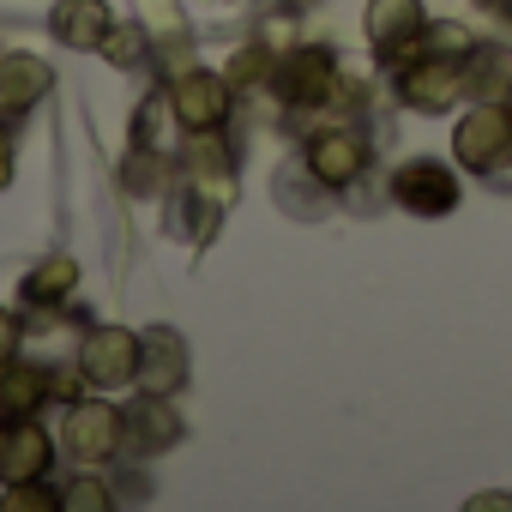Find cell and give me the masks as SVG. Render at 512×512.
Instances as JSON below:
<instances>
[{
    "label": "cell",
    "instance_id": "1",
    "mask_svg": "<svg viewBox=\"0 0 512 512\" xmlns=\"http://www.w3.org/2000/svg\"><path fill=\"white\" fill-rule=\"evenodd\" d=\"M338 55L332 43H290L278 61H272V79L266 91H278L284 109H308V115H326L332 91H338Z\"/></svg>",
    "mask_w": 512,
    "mask_h": 512
},
{
    "label": "cell",
    "instance_id": "2",
    "mask_svg": "<svg viewBox=\"0 0 512 512\" xmlns=\"http://www.w3.org/2000/svg\"><path fill=\"white\" fill-rule=\"evenodd\" d=\"M452 163L464 175H500L512 169V109L506 103H488L476 97L458 121H452Z\"/></svg>",
    "mask_w": 512,
    "mask_h": 512
},
{
    "label": "cell",
    "instance_id": "3",
    "mask_svg": "<svg viewBox=\"0 0 512 512\" xmlns=\"http://www.w3.org/2000/svg\"><path fill=\"white\" fill-rule=\"evenodd\" d=\"M392 97H398L404 109H416V115H452L458 97H470V91H464V61L410 49V55L392 61Z\"/></svg>",
    "mask_w": 512,
    "mask_h": 512
},
{
    "label": "cell",
    "instance_id": "4",
    "mask_svg": "<svg viewBox=\"0 0 512 512\" xmlns=\"http://www.w3.org/2000/svg\"><path fill=\"white\" fill-rule=\"evenodd\" d=\"M302 169H308L320 187L350 193V187L374 169V145H368V133H356L350 121H332V127H314V133L302 139Z\"/></svg>",
    "mask_w": 512,
    "mask_h": 512
},
{
    "label": "cell",
    "instance_id": "5",
    "mask_svg": "<svg viewBox=\"0 0 512 512\" xmlns=\"http://www.w3.org/2000/svg\"><path fill=\"white\" fill-rule=\"evenodd\" d=\"M55 446L67 464H115L121 458V410L109 398H73L55 428Z\"/></svg>",
    "mask_w": 512,
    "mask_h": 512
},
{
    "label": "cell",
    "instance_id": "6",
    "mask_svg": "<svg viewBox=\"0 0 512 512\" xmlns=\"http://www.w3.org/2000/svg\"><path fill=\"white\" fill-rule=\"evenodd\" d=\"M392 205L410 211V217H452L458 199H464V181H458V163H440V157H410L392 169L386 181Z\"/></svg>",
    "mask_w": 512,
    "mask_h": 512
},
{
    "label": "cell",
    "instance_id": "7",
    "mask_svg": "<svg viewBox=\"0 0 512 512\" xmlns=\"http://www.w3.org/2000/svg\"><path fill=\"white\" fill-rule=\"evenodd\" d=\"M169 109L181 121V133H211V127H229L235 115V85L229 73H211V67H181L169 73Z\"/></svg>",
    "mask_w": 512,
    "mask_h": 512
},
{
    "label": "cell",
    "instance_id": "8",
    "mask_svg": "<svg viewBox=\"0 0 512 512\" xmlns=\"http://www.w3.org/2000/svg\"><path fill=\"white\" fill-rule=\"evenodd\" d=\"M181 440H187V422L163 392H139L121 410V458H157V452H175Z\"/></svg>",
    "mask_w": 512,
    "mask_h": 512
},
{
    "label": "cell",
    "instance_id": "9",
    "mask_svg": "<svg viewBox=\"0 0 512 512\" xmlns=\"http://www.w3.org/2000/svg\"><path fill=\"white\" fill-rule=\"evenodd\" d=\"M79 368L97 392H127L133 368H139V332L127 326H91L79 338Z\"/></svg>",
    "mask_w": 512,
    "mask_h": 512
},
{
    "label": "cell",
    "instance_id": "10",
    "mask_svg": "<svg viewBox=\"0 0 512 512\" xmlns=\"http://www.w3.org/2000/svg\"><path fill=\"white\" fill-rule=\"evenodd\" d=\"M163 199H169V205H163V229H169V241H187V247H205L211 229H217L223 211H229V199H217V193L199 187L193 175H175Z\"/></svg>",
    "mask_w": 512,
    "mask_h": 512
},
{
    "label": "cell",
    "instance_id": "11",
    "mask_svg": "<svg viewBox=\"0 0 512 512\" xmlns=\"http://www.w3.org/2000/svg\"><path fill=\"white\" fill-rule=\"evenodd\" d=\"M55 434L37 416H13L0 422V482H43L55 470Z\"/></svg>",
    "mask_w": 512,
    "mask_h": 512
},
{
    "label": "cell",
    "instance_id": "12",
    "mask_svg": "<svg viewBox=\"0 0 512 512\" xmlns=\"http://www.w3.org/2000/svg\"><path fill=\"white\" fill-rule=\"evenodd\" d=\"M187 374H193V356H187V338H181L175 326L139 332V368H133V386H139V392L175 398V392L187 386Z\"/></svg>",
    "mask_w": 512,
    "mask_h": 512
},
{
    "label": "cell",
    "instance_id": "13",
    "mask_svg": "<svg viewBox=\"0 0 512 512\" xmlns=\"http://www.w3.org/2000/svg\"><path fill=\"white\" fill-rule=\"evenodd\" d=\"M422 25H428V7H422V0H368V13H362V37H368V49H374L386 67L422 37Z\"/></svg>",
    "mask_w": 512,
    "mask_h": 512
},
{
    "label": "cell",
    "instance_id": "14",
    "mask_svg": "<svg viewBox=\"0 0 512 512\" xmlns=\"http://www.w3.org/2000/svg\"><path fill=\"white\" fill-rule=\"evenodd\" d=\"M235 163H241V151L223 139V127L187 133V145H181V175H193V181L211 187L217 199H235Z\"/></svg>",
    "mask_w": 512,
    "mask_h": 512
},
{
    "label": "cell",
    "instance_id": "15",
    "mask_svg": "<svg viewBox=\"0 0 512 512\" xmlns=\"http://www.w3.org/2000/svg\"><path fill=\"white\" fill-rule=\"evenodd\" d=\"M109 25H115L109 0H55V13H49V37L61 49H79V55H97Z\"/></svg>",
    "mask_w": 512,
    "mask_h": 512
},
{
    "label": "cell",
    "instance_id": "16",
    "mask_svg": "<svg viewBox=\"0 0 512 512\" xmlns=\"http://www.w3.org/2000/svg\"><path fill=\"white\" fill-rule=\"evenodd\" d=\"M55 91V67L37 55H0V115H31Z\"/></svg>",
    "mask_w": 512,
    "mask_h": 512
},
{
    "label": "cell",
    "instance_id": "17",
    "mask_svg": "<svg viewBox=\"0 0 512 512\" xmlns=\"http://www.w3.org/2000/svg\"><path fill=\"white\" fill-rule=\"evenodd\" d=\"M79 296V260H67V253H49V260H37L25 278H19V302L31 314H55Z\"/></svg>",
    "mask_w": 512,
    "mask_h": 512
},
{
    "label": "cell",
    "instance_id": "18",
    "mask_svg": "<svg viewBox=\"0 0 512 512\" xmlns=\"http://www.w3.org/2000/svg\"><path fill=\"white\" fill-rule=\"evenodd\" d=\"M49 398H55V392H49V362H25V356L0 362V422H13V416H43Z\"/></svg>",
    "mask_w": 512,
    "mask_h": 512
},
{
    "label": "cell",
    "instance_id": "19",
    "mask_svg": "<svg viewBox=\"0 0 512 512\" xmlns=\"http://www.w3.org/2000/svg\"><path fill=\"white\" fill-rule=\"evenodd\" d=\"M464 91H470V97H488V103L512 97V49L476 43V49L464 55Z\"/></svg>",
    "mask_w": 512,
    "mask_h": 512
},
{
    "label": "cell",
    "instance_id": "20",
    "mask_svg": "<svg viewBox=\"0 0 512 512\" xmlns=\"http://www.w3.org/2000/svg\"><path fill=\"white\" fill-rule=\"evenodd\" d=\"M169 181H175V157H169V151H151V145H127V163H121V187H127L133 199H157V193H169Z\"/></svg>",
    "mask_w": 512,
    "mask_h": 512
},
{
    "label": "cell",
    "instance_id": "21",
    "mask_svg": "<svg viewBox=\"0 0 512 512\" xmlns=\"http://www.w3.org/2000/svg\"><path fill=\"white\" fill-rule=\"evenodd\" d=\"M115 73H139V67H151L157 61V49H151V31L139 25V19H127V25H109V37H103V49H97Z\"/></svg>",
    "mask_w": 512,
    "mask_h": 512
},
{
    "label": "cell",
    "instance_id": "22",
    "mask_svg": "<svg viewBox=\"0 0 512 512\" xmlns=\"http://www.w3.org/2000/svg\"><path fill=\"white\" fill-rule=\"evenodd\" d=\"M175 133H181V121H175V109H169V91H151L145 103H139V115H133V145H151V151H181L175 145Z\"/></svg>",
    "mask_w": 512,
    "mask_h": 512
},
{
    "label": "cell",
    "instance_id": "23",
    "mask_svg": "<svg viewBox=\"0 0 512 512\" xmlns=\"http://www.w3.org/2000/svg\"><path fill=\"white\" fill-rule=\"evenodd\" d=\"M61 512H115V488L109 476H97V464H73V476L55 488Z\"/></svg>",
    "mask_w": 512,
    "mask_h": 512
},
{
    "label": "cell",
    "instance_id": "24",
    "mask_svg": "<svg viewBox=\"0 0 512 512\" xmlns=\"http://www.w3.org/2000/svg\"><path fill=\"white\" fill-rule=\"evenodd\" d=\"M410 49H422V55H446V61H464V55L476 49V37H470L458 19H428L422 37H416ZM410 49H404V55H410Z\"/></svg>",
    "mask_w": 512,
    "mask_h": 512
},
{
    "label": "cell",
    "instance_id": "25",
    "mask_svg": "<svg viewBox=\"0 0 512 512\" xmlns=\"http://www.w3.org/2000/svg\"><path fill=\"white\" fill-rule=\"evenodd\" d=\"M61 500H55V488H49V476L43 482H7V494H0V512H55Z\"/></svg>",
    "mask_w": 512,
    "mask_h": 512
},
{
    "label": "cell",
    "instance_id": "26",
    "mask_svg": "<svg viewBox=\"0 0 512 512\" xmlns=\"http://www.w3.org/2000/svg\"><path fill=\"white\" fill-rule=\"evenodd\" d=\"M49 392H55L61 404H73V398H85V392H91V380H85L79 356H73V362H49Z\"/></svg>",
    "mask_w": 512,
    "mask_h": 512
},
{
    "label": "cell",
    "instance_id": "27",
    "mask_svg": "<svg viewBox=\"0 0 512 512\" xmlns=\"http://www.w3.org/2000/svg\"><path fill=\"white\" fill-rule=\"evenodd\" d=\"M19 344H25L19 314H13V308H0V362H13V356H19Z\"/></svg>",
    "mask_w": 512,
    "mask_h": 512
},
{
    "label": "cell",
    "instance_id": "28",
    "mask_svg": "<svg viewBox=\"0 0 512 512\" xmlns=\"http://www.w3.org/2000/svg\"><path fill=\"white\" fill-rule=\"evenodd\" d=\"M0 187H13V139L0 133Z\"/></svg>",
    "mask_w": 512,
    "mask_h": 512
},
{
    "label": "cell",
    "instance_id": "29",
    "mask_svg": "<svg viewBox=\"0 0 512 512\" xmlns=\"http://www.w3.org/2000/svg\"><path fill=\"white\" fill-rule=\"evenodd\" d=\"M476 7H494V0H476Z\"/></svg>",
    "mask_w": 512,
    "mask_h": 512
}]
</instances>
